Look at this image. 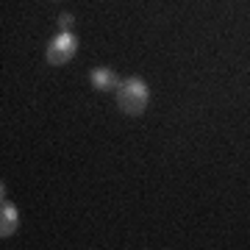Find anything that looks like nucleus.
<instances>
[{"label":"nucleus","mask_w":250,"mask_h":250,"mask_svg":"<svg viewBox=\"0 0 250 250\" xmlns=\"http://www.w3.org/2000/svg\"><path fill=\"white\" fill-rule=\"evenodd\" d=\"M147 98H150V92H147V83L142 78H125L117 86V106L128 117L142 114L145 106H147Z\"/></svg>","instance_id":"obj_1"},{"label":"nucleus","mask_w":250,"mask_h":250,"mask_svg":"<svg viewBox=\"0 0 250 250\" xmlns=\"http://www.w3.org/2000/svg\"><path fill=\"white\" fill-rule=\"evenodd\" d=\"M75 50H78V39H75L70 31H62V34L47 45V62L56 64V67H62V64H67L72 56H75Z\"/></svg>","instance_id":"obj_2"},{"label":"nucleus","mask_w":250,"mask_h":250,"mask_svg":"<svg viewBox=\"0 0 250 250\" xmlns=\"http://www.w3.org/2000/svg\"><path fill=\"white\" fill-rule=\"evenodd\" d=\"M17 231V208L6 200V195H3V206H0V236L6 239V236H11V233Z\"/></svg>","instance_id":"obj_3"},{"label":"nucleus","mask_w":250,"mask_h":250,"mask_svg":"<svg viewBox=\"0 0 250 250\" xmlns=\"http://www.w3.org/2000/svg\"><path fill=\"white\" fill-rule=\"evenodd\" d=\"M92 86L100 92H108V89H117L120 86V81H117V75L108 67H98V70L92 72Z\"/></svg>","instance_id":"obj_4"},{"label":"nucleus","mask_w":250,"mask_h":250,"mask_svg":"<svg viewBox=\"0 0 250 250\" xmlns=\"http://www.w3.org/2000/svg\"><path fill=\"white\" fill-rule=\"evenodd\" d=\"M72 25V14H62V31H70Z\"/></svg>","instance_id":"obj_5"}]
</instances>
